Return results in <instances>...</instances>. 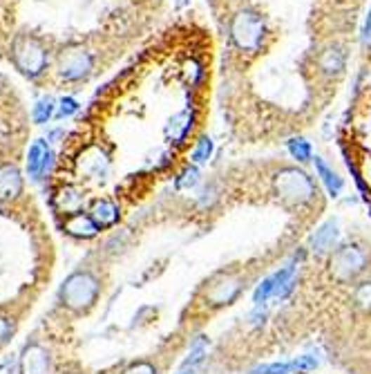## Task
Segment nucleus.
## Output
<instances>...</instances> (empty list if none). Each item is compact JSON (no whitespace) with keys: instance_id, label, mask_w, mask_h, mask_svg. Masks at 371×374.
I'll return each mask as SVG.
<instances>
[{"instance_id":"nucleus-1","label":"nucleus","mask_w":371,"mask_h":374,"mask_svg":"<svg viewBox=\"0 0 371 374\" xmlns=\"http://www.w3.org/2000/svg\"><path fill=\"white\" fill-rule=\"evenodd\" d=\"M273 186L280 200L295 204V207H304L318 195L311 177L304 171H298V168H282L273 179Z\"/></svg>"},{"instance_id":"nucleus-11","label":"nucleus","mask_w":371,"mask_h":374,"mask_svg":"<svg viewBox=\"0 0 371 374\" xmlns=\"http://www.w3.org/2000/svg\"><path fill=\"white\" fill-rule=\"evenodd\" d=\"M338 238H340L338 222H336V220L325 222V224L315 231V236L311 238V249H313V253H315V256H325V253L333 251V247L338 245Z\"/></svg>"},{"instance_id":"nucleus-7","label":"nucleus","mask_w":371,"mask_h":374,"mask_svg":"<svg viewBox=\"0 0 371 374\" xmlns=\"http://www.w3.org/2000/svg\"><path fill=\"white\" fill-rule=\"evenodd\" d=\"M90 67H92V58L81 50H70L67 54H63L60 56V65H58L60 77L67 81L83 79L90 72Z\"/></svg>"},{"instance_id":"nucleus-22","label":"nucleus","mask_w":371,"mask_h":374,"mask_svg":"<svg viewBox=\"0 0 371 374\" xmlns=\"http://www.w3.org/2000/svg\"><path fill=\"white\" fill-rule=\"evenodd\" d=\"M210 155H213V141H210L208 137H204V139H200V143H197L195 150H193V162L204 164V162L210 160Z\"/></svg>"},{"instance_id":"nucleus-8","label":"nucleus","mask_w":371,"mask_h":374,"mask_svg":"<svg viewBox=\"0 0 371 374\" xmlns=\"http://www.w3.org/2000/svg\"><path fill=\"white\" fill-rule=\"evenodd\" d=\"M54 155L49 150L45 141H34V146L30 148V160H27V171L32 179H41L49 168H52Z\"/></svg>"},{"instance_id":"nucleus-2","label":"nucleus","mask_w":371,"mask_h":374,"mask_svg":"<svg viewBox=\"0 0 371 374\" xmlns=\"http://www.w3.org/2000/svg\"><path fill=\"white\" fill-rule=\"evenodd\" d=\"M98 289H101V285H98V280L92 273L79 271V273H72L63 283V287H60V298H63V303L70 309L85 311L96 303Z\"/></svg>"},{"instance_id":"nucleus-28","label":"nucleus","mask_w":371,"mask_h":374,"mask_svg":"<svg viewBox=\"0 0 371 374\" xmlns=\"http://www.w3.org/2000/svg\"><path fill=\"white\" fill-rule=\"evenodd\" d=\"M9 336H11V323L7 318H0V345L7 343Z\"/></svg>"},{"instance_id":"nucleus-5","label":"nucleus","mask_w":371,"mask_h":374,"mask_svg":"<svg viewBox=\"0 0 371 374\" xmlns=\"http://www.w3.org/2000/svg\"><path fill=\"white\" fill-rule=\"evenodd\" d=\"M293 285H295V267L287 264V267L278 269L275 273H271L268 278H264L257 285L253 294V303L259 307L268 303L271 298H287L293 292Z\"/></svg>"},{"instance_id":"nucleus-19","label":"nucleus","mask_w":371,"mask_h":374,"mask_svg":"<svg viewBox=\"0 0 371 374\" xmlns=\"http://www.w3.org/2000/svg\"><path fill=\"white\" fill-rule=\"evenodd\" d=\"M208 339L206 336H197V339L193 341V345H190V352H188V359L183 361V366L186 368H195V366H200L202 361H204V356H206V352H208Z\"/></svg>"},{"instance_id":"nucleus-12","label":"nucleus","mask_w":371,"mask_h":374,"mask_svg":"<svg viewBox=\"0 0 371 374\" xmlns=\"http://www.w3.org/2000/svg\"><path fill=\"white\" fill-rule=\"evenodd\" d=\"M65 231L74 238H94L98 233V224L92 220V215H83V213H74L65 220Z\"/></svg>"},{"instance_id":"nucleus-18","label":"nucleus","mask_w":371,"mask_h":374,"mask_svg":"<svg viewBox=\"0 0 371 374\" xmlns=\"http://www.w3.org/2000/svg\"><path fill=\"white\" fill-rule=\"evenodd\" d=\"M81 195L74 188H63L58 193V198H56V207L60 209V211H65V213H70V215H74V213H79V207H81Z\"/></svg>"},{"instance_id":"nucleus-21","label":"nucleus","mask_w":371,"mask_h":374,"mask_svg":"<svg viewBox=\"0 0 371 374\" xmlns=\"http://www.w3.org/2000/svg\"><path fill=\"white\" fill-rule=\"evenodd\" d=\"M320 67H323L325 72H329V75H333V72H340L344 67V54L338 50H329L323 54V58H320Z\"/></svg>"},{"instance_id":"nucleus-10","label":"nucleus","mask_w":371,"mask_h":374,"mask_svg":"<svg viewBox=\"0 0 371 374\" xmlns=\"http://www.w3.org/2000/svg\"><path fill=\"white\" fill-rule=\"evenodd\" d=\"M20 372L22 374H47L49 372V356L41 345H27L20 356Z\"/></svg>"},{"instance_id":"nucleus-29","label":"nucleus","mask_w":371,"mask_h":374,"mask_svg":"<svg viewBox=\"0 0 371 374\" xmlns=\"http://www.w3.org/2000/svg\"><path fill=\"white\" fill-rule=\"evenodd\" d=\"M363 43L371 45V9H369V16L365 20V27H363Z\"/></svg>"},{"instance_id":"nucleus-16","label":"nucleus","mask_w":371,"mask_h":374,"mask_svg":"<svg viewBox=\"0 0 371 374\" xmlns=\"http://www.w3.org/2000/svg\"><path fill=\"white\" fill-rule=\"evenodd\" d=\"M190 128H193V115H190V110H183L177 117H172V122L166 128V135H168V139L179 143V141L186 139V135L190 132Z\"/></svg>"},{"instance_id":"nucleus-30","label":"nucleus","mask_w":371,"mask_h":374,"mask_svg":"<svg viewBox=\"0 0 371 374\" xmlns=\"http://www.w3.org/2000/svg\"><path fill=\"white\" fill-rule=\"evenodd\" d=\"M183 374H193V372H183Z\"/></svg>"},{"instance_id":"nucleus-3","label":"nucleus","mask_w":371,"mask_h":374,"mask_svg":"<svg viewBox=\"0 0 371 374\" xmlns=\"http://www.w3.org/2000/svg\"><path fill=\"white\" fill-rule=\"evenodd\" d=\"M233 43L240 47L242 52H255L264 39V20L255 11H240L233 18L230 25Z\"/></svg>"},{"instance_id":"nucleus-17","label":"nucleus","mask_w":371,"mask_h":374,"mask_svg":"<svg viewBox=\"0 0 371 374\" xmlns=\"http://www.w3.org/2000/svg\"><path fill=\"white\" fill-rule=\"evenodd\" d=\"M92 220L98 224V228H101V226H112L119 220V209L110 200H101V202L94 204Z\"/></svg>"},{"instance_id":"nucleus-24","label":"nucleus","mask_w":371,"mask_h":374,"mask_svg":"<svg viewBox=\"0 0 371 374\" xmlns=\"http://www.w3.org/2000/svg\"><path fill=\"white\" fill-rule=\"evenodd\" d=\"M197 182H200V171L197 168H186V171L179 175V179H177V186L179 188H193Z\"/></svg>"},{"instance_id":"nucleus-14","label":"nucleus","mask_w":371,"mask_h":374,"mask_svg":"<svg viewBox=\"0 0 371 374\" xmlns=\"http://www.w3.org/2000/svg\"><path fill=\"white\" fill-rule=\"evenodd\" d=\"M240 294V283L233 280V278H226L217 285H213V289L208 292V298L213 305H230L235 298Z\"/></svg>"},{"instance_id":"nucleus-27","label":"nucleus","mask_w":371,"mask_h":374,"mask_svg":"<svg viewBox=\"0 0 371 374\" xmlns=\"http://www.w3.org/2000/svg\"><path fill=\"white\" fill-rule=\"evenodd\" d=\"M79 110V103L72 99V96H67V99H60V115L67 117V115H74Z\"/></svg>"},{"instance_id":"nucleus-6","label":"nucleus","mask_w":371,"mask_h":374,"mask_svg":"<svg viewBox=\"0 0 371 374\" xmlns=\"http://www.w3.org/2000/svg\"><path fill=\"white\" fill-rule=\"evenodd\" d=\"M14 58L18 67L25 72V75L30 77H36L41 75L47 65V58H45V52L43 47L32 41V39H18L16 45H14Z\"/></svg>"},{"instance_id":"nucleus-25","label":"nucleus","mask_w":371,"mask_h":374,"mask_svg":"<svg viewBox=\"0 0 371 374\" xmlns=\"http://www.w3.org/2000/svg\"><path fill=\"white\" fill-rule=\"evenodd\" d=\"M353 298L363 309H371V283H363L360 287H358Z\"/></svg>"},{"instance_id":"nucleus-26","label":"nucleus","mask_w":371,"mask_h":374,"mask_svg":"<svg viewBox=\"0 0 371 374\" xmlns=\"http://www.w3.org/2000/svg\"><path fill=\"white\" fill-rule=\"evenodd\" d=\"M123 374H157V370L150 366V363H145V361H141V363H134L130 366Z\"/></svg>"},{"instance_id":"nucleus-20","label":"nucleus","mask_w":371,"mask_h":374,"mask_svg":"<svg viewBox=\"0 0 371 374\" xmlns=\"http://www.w3.org/2000/svg\"><path fill=\"white\" fill-rule=\"evenodd\" d=\"M287 146H289V153L293 160H298L300 164H306L308 160H311V143H308L306 139L302 137H293L287 141Z\"/></svg>"},{"instance_id":"nucleus-4","label":"nucleus","mask_w":371,"mask_h":374,"mask_svg":"<svg viewBox=\"0 0 371 374\" xmlns=\"http://www.w3.org/2000/svg\"><path fill=\"white\" fill-rule=\"evenodd\" d=\"M367 251L358 245H344L333 251L331 256V271L338 280H351L358 273H363L367 267Z\"/></svg>"},{"instance_id":"nucleus-13","label":"nucleus","mask_w":371,"mask_h":374,"mask_svg":"<svg viewBox=\"0 0 371 374\" xmlns=\"http://www.w3.org/2000/svg\"><path fill=\"white\" fill-rule=\"evenodd\" d=\"M22 191L20 173L14 166H0V200H14Z\"/></svg>"},{"instance_id":"nucleus-9","label":"nucleus","mask_w":371,"mask_h":374,"mask_svg":"<svg viewBox=\"0 0 371 374\" xmlns=\"http://www.w3.org/2000/svg\"><path fill=\"white\" fill-rule=\"evenodd\" d=\"M318 361L313 356H298L295 361H282V363H268L251 370V374H293V372H306L315 370Z\"/></svg>"},{"instance_id":"nucleus-23","label":"nucleus","mask_w":371,"mask_h":374,"mask_svg":"<svg viewBox=\"0 0 371 374\" xmlns=\"http://www.w3.org/2000/svg\"><path fill=\"white\" fill-rule=\"evenodd\" d=\"M52 112H54L52 99H43V101L36 103V108H34V122L36 124H45L47 119L52 117Z\"/></svg>"},{"instance_id":"nucleus-15","label":"nucleus","mask_w":371,"mask_h":374,"mask_svg":"<svg viewBox=\"0 0 371 374\" xmlns=\"http://www.w3.org/2000/svg\"><path fill=\"white\" fill-rule=\"evenodd\" d=\"M315 171H318V175H320V179H323V184H325V188L329 191V195L331 198H338L340 193H342V177L333 171V168H329L327 164H325V160L323 157H315Z\"/></svg>"}]
</instances>
